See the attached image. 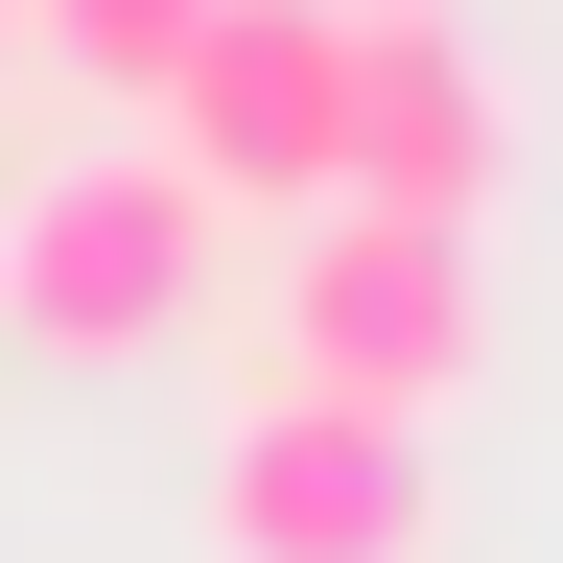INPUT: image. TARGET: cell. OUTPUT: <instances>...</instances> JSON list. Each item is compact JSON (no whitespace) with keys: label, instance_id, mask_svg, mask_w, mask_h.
Returning a JSON list of instances; mask_svg holds the SVG:
<instances>
[{"label":"cell","instance_id":"cell-1","mask_svg":"<svg viewBox=\"0 0 563 563\" xmlns=\"http://www.w3.org/2000/svg\"><path fill=\"white\" fill-rule=\"evenodd\" d=\"M211 306V188L165 141H95V165L0 188V329L24 352H165Z\"/></svg>","mask_w":563,"mask_h":563},{"label":"cell","instance_id":"cell-4","mask_svg":"<svg viewBox=\"0 0 563 563\" xmlns=\"http://www.w3.org/2000/svg\"><path fill=\"white\" fill-rule=\"evenodd\" d=\"M352 141V0H211V47L165 70V165L211 211H329Z\"/></svg>","mask_w":563,"mask_h":563},{"label":"cell","instance_id":"cell-7","mask_svg":"<svg viewBox=\"0 0 563 563\" xmlns=\"http://www.w3.org/2000/svg\"><path fill=\"white\" fill-rule=\"evenodd\" d=\"M352 24H399V0H352Z\"/></svg>","mask_w":563,"mask_h":563},{"label":"cell","instance_id":"cell-8","mask_svg":"<svg viewBox=\"0 0 563 563\" xmlns=\"http://www.w3.org/2000/svg\"><path fill=\"white\" fill-rule=\"evenodd\" d=\"M0 47H24V0H0Z\"/></svg>","mask_w":563,"mask_h":563},{"label":"cell","instance_id":"cell-2","mask_svg":"<svg viewBox=\"0 0 563 563\" xmlns=\"http://www.w3.org/2000/svg\"><path fill=\"white\" fill-rule=\"evenodd\" d=\"M470 352H493V282H470L446 211H306V235H282V376H306V399L422 422Z\"/></svg>","mask_w":563,"mask_h":563},{"label":"cell","instance_id":"cell-5","mask_svg":"<svg viewBox=\"0 0 563 563\" xmlns=\"http://www.w3.org/2000/svg\"><path fill=\"white\" fill-rule=\"evenodd\" d=\"M517 165V95H493V47L446 24V0H399V24H352V141H329V211H446Z\"/></svg>","mask_w":563,"mask_h":563},{"label":"cell","instance_id":"cell-6","mask_svg":"<svg viewBox=\"0 0 563 563\" xmlns=\"http://www.w3.org/2000/svg\"><path fill=\"white\" fill-rule=\"evenodd\" d=\"M24 47H47V70H95V95H141V118H165V70L211 47V0H24Z\"/></svg>","mask_w":563,"mask_h":563},{"label":"cell","instance_id":"cell-3","mask_svg":"<svg viewBox=\"0 0 563 563\" xmlns=\"http://www.w3.org/2000/svg\"><path fill=\"white\" fill-rule=\"evenodd\" d=\"M422 422L376 399H306V376H258L235 399V446H211V563H422Z\"/></svg>","mask_w":563,"mask_h":563}]
</instances>
